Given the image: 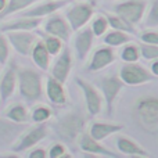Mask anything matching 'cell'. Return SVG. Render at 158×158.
Instances as JSON below:
<instances>
[{
    "label": "cell",
    "mask_w": 158,
    "mask_h": 158,
    "mask_svg": "<svg viewBox=\"0 0 158 158\" xmlns=\"http://www.w3.org/2000/svg\"><path fill=\"white\" fill-rule=\"evenodd\" d=\"M139 39L142 43H147V44H158V31L154 29H146L143 31L139 35Z\"/></svg>",
    "instance_id": "obj_36"
},
{
    "label": "cell",
    "mask_w": 158,
    "mask_h": 158,
    "mask_svg": "<svg viewBox=\"0 0 158 158\" xmlns=\"http://www.w3.org/2000/svg\"><path fill=\"white\" fill-rule=\"evenodd\" d=\"M56 57L57 58L54 60V63H53V65H52V69H50V72H52L50 77L57 79L61 83H65L69 74H71L72 65H74L71 50H69L68 47H63V50H61Z\"/></svg>",
    "instance_id": "obj_10"
},
{
    "label": "cell",
    "mask_w": 158,
    "mask_h": 158,
    "mask_svg": "<svg viewBox=\"0 0 158 158\" xmlns=\"http://www.w3.org/2000/svg\"><path fill=\"white\" fill-rule=\"evenodd\" d=\"M29 158H46L47 157V151L44 147H36L28 154Z\"/></svg>",
    "instance_id": "obj_37"
},
{
    "label": "cell",
    "mask_w": 158,
    "mask_h": 158,
    "mask_svg": "<svg viewBox=\"0 0 158 158\" xmlns=\"http://www.w3.org/2000/svg\"><path fill=\"white\" fill-rule=\"evenodd\" d=\"M10 56V43L6 35H0V65H6Z\"/></svg>",
    "instance_id": "obj_35"
},
{
    "label": "cell",
    "mask_w": 158,
    "mask_h": 158,
    "mask_svg": "<svg viewBox=\"0 0 158 158\" xmlns=\"http://www.w3.org/2000/svg\"><path fill=\"white\" fill-rule=\"evenodd\" d=\"M115 144L117 148L121 154L123 156H129V157H148L150 154L146 151V148H143L139 143H136L135 140H132L128 136H117L115 139Z\"/></svg>",
    "instance_id": "obj_20"
},
{
    "label": "cell",
    "mask_w": 158,
    "mask_h": 158,
    "mask_svg": "<svg viewBox=\"0 0 158 158\" xmlns=\"http://www.w3.org/2000/svg\"><path fill=\"white\" fill-rule=\"evenodd\" d=\"M132 118L144 133L158 136V97L144 96L135 101Z\"/></svg>",
    "instance_id": "obj_1"
},
{
    "label": "cell",
    "mask_w": 158,
    "mask_h": 158,
    "mask_svg": "<svg viewBox=\"0 0 158 158\" xmlns=\"http://www.w3.org/2000/svg\"><path fill=\"white\" fill-rule=\"evenodd\" d=\"M118 77L128 86H140V85L148 83V82H151L154 79L153 74L147 68L140 65L137 61H135V63H123V65L119 69Z\"/></svg>",
    "instance_id": "obj_6"
},
{
    "label": "cell",
    "mask_w": 158,
    "mask_h": 158,
    "mask_svg": "<svg viewBox=\"0 0 158 158\" xmlns=\"http://www.w3.org/2000/svg\"><path fill=\"white\" fill-rule=\"evenodd\" d=\"M123 86H125V83L121 81L119 77H106L101 79V82H100L101 96H103V100L106 101L108 114L112 111L114 101L117 100L118 94L123 89Z\"/></svg>",
    "instance_id": "obj_12"
},
{
    "label": "cell",
    "mask_w": 158,
    "mask_h": 158,
    "mask_svg": "<svg viewBox=\"0 0 158 158\" xmlns=\"http://www.w3.org/2000/svg\"><path fill=\"white\" fill-rule=\"evenodd\" d=\"M125 126L122 123H111V122H101V121H94L89 125L87 128V133L93 137L94 140L103 142L107 137H110L111 135H115L118 132L123 131Z\"/></svg>",
    "instance_id": "obj_17"
},
{
    "label": "cell",
    "mask_w": 158,
    "mask_h": 158,
    "mask_svg": "<svg viewBox=\"0 0 158 158\" xmlns=\"http://www.w3.org/2000/svg\"><path fill=\"white\" fill-rule=\"evenodd\" d=\"M46 96L54 106H64L67 103V92L64 89V83L58 82L53 77L46 79Z\"/></svg>",
    "instance_id": "obj_21"
},
{
    "label": "cell",
    "mask_w": 158,
    "mask_h": 158,
    "mask_svg": "<svg viewBox=\"0 0 158 158\" xmlns=\"http://www.w3.org/2000/svg\"><path fill=\"white\" fill-rule=\"evenodd\" d=\"M85 126H86V122L81 115L68 112L57 121L54 128L57 135L63 137L65 142H72V140H77L79 135L85 131Z\"/></svg>",
    "instance_id": "obj_4"
},
{
    "label": "cell",
    "mask_w": 158,
    "mask_h": 158,
    "mask_svg": "<svg viewBox=\"0 0 158 158\" xmlns=\"http://www.w3.org/2000/svg\"><path fill=\"white\" fill-rule=\"evenodd\" d=\"M150 72L153 74L154 78L158 77V58L157 60H153V63H151V65H150Z\"/></svg>",
    "instance_id": "obj_38"
},
{
    "label": "cell",
    "mask_w": 158,
    "mask_h": 158,
    "mask_svg": "<svg viewBox=\"0 0 158 158\" xmlns=\"http://www.w3.org/2000/svg\"><path fill=\"white\" fill-rule=\"evenodd\" d=\"M104 15H106L107 21H108V27H111L112 29L123 31V32L132 33V35H135V33H136L135 27H132L131 24H128V22H126L122 17H119L118 14H115L114 11H112V13H106Z\"/></svg>",
    "instance_id": "obj_27"
},
{
    "label": "cell",
    "mask_w": 158,
    "mask_h": 158,
    "mask_svg": "<svg viewBox=\"0 0 158 158\" xmlns=\"http://www.w3.org/2000/svg\"><path fill=\"white\" fill-rule=\"evenodd\" d=\"M93 14H94V7L89 0H78L77 3L71 4L67 8L64 17L68 21L71 29L78 31L86 27V24L92 19Z\"/></svg>",
    "instance_id": "obj_3"
},
{
    "label": "cell",
    "mask_w": 158,
    "mask_h": 158,
    "mask_svg": "<svg viewBox=\"0 0 158 158\" xmlns=\"http://www.w3.org/2000/svg\"><path fill=\"white\" fill-rule=\"evenodd\" d=\"M77 143L83 153H87L90 156H103V157H118L117 153L110 151L107 147H104L98 140H94L86 131H83L78 136Z\"/></svg>",
    "instance_id": "obj_15"
},
{
    "label": "cell",
    "mask_w": 158,
    "mask_h": 158,
    "mask_svg": "<svg viewBox=\"0 0 158 158\" xmlns=\"http://www.w3.org/2000/svg\"><path fill=\"white\" fill-rule=\"evenodd\" d=\"M104 44L111 47H119L123 46L125 43L132 40V33L123 32V31H118V29H112L110 32L104 33Z\"/></svg>",
    "instance_id": "obj_24"
},
{
    "label": "cell",
    "mask_w": 158,
    "mask_h": 158,
    "mask_svg": "<svg viewBox=\"0 0 158 158\" xmlns=\"http://www.w3.org/2000/svg\"><path fill=\"white\" fill-rule=\"evenodd\" d=\"M4 33L10 46H13V49L21 56H29L33 44L38 40L32 31H8Z\"/></svg>",
    "instance_id": "obj_9"
},
{
    "label": "cell",
    "mask_w": 158,
    "mask_h": 158,
    "mask_svg": "<svg viewBox=\"0 0 158 158\" xmlns=\"http://www.w3.org/2000/svg\"><path fill=\"white\" fill-rule=\"evenodd\" d=\"M6 4H7V0H0V13H2L3 8L6 7Z\"/></svg>",
    "instance_id": "obj_39"
},
{
    "label": "cell",
    "mask_w": 158,
    "mask_h": 158,
    "mask_svg": "<svg viewBox=\"0 0 158 158\" xmlns=\"http://www.w3.org/2000/svg\"><path fill=\"white\" fill-rule=\"evenodd\" d=\"M42 24V18L36 17H22L14 18L11 21L3 22L0 25V32H8V31H33Z\"/></svg>",
    "instance_id": "obj_18"
},
{
    "label": "cell",
    "mask_w": 158,
    "mask_h": 158,
    "mask_svg": "<svg viewBox=\"0 0 158 158\" xmlns=\"http://www.w3.org/2000/svg\"><path fill=\"white\" fill-rule=\"evenodd\" d=\"M115 61V52L111 46H100L94 50L92 54L89 63L86 65V69L89 72H97L103 68H107Z\"/></svg>",
    "instance_id": "obj_14"
},
{
    "label": "cell",
    "mask_w": 158,
    "mask_h": 158,
    "mask_svg": "<svg viewBox=\"0 0 158 158\" xmlns=\"http://www.w3.org/2000/svg\"><path fill=\"white\" fill-rule=\"evenodd\" d=\"M31 57H32L33 63L38 68H40L42 71H47L50 68V63H52V56L49 54L47 49L44 47L43 42L36 40L33 44L32 50H31Z\"/></svg>",
    "instance_id": "obj_22"
},
{
    "label": "cell",
    "mask_w": 158,
    "mask_h": 158,
    "mask_svg": "<svg viewBox=\"0 0 158 158\" xmlns=\"http://www.w3.org/2000/svg\"><path fill=\"white\" fill-rule=\"evenodd\" d=\"M69 3V0H46V2H40L38 4L33 3L28 8L19 13L22 17H36V18H44L52 14L57 13L63 7H65Z\"/></svg>",
    "instance_id": "obj_11"
},
{
    "label": "cell",
    "mask_w": 158,
    "mask_h": 158,
    "mask_svg": "<svg viewBox=\"0 0 158 158\" xmlns=\"http://www.w3.org/2000/svg\"><path fill=\"white\" fill-rule=\"evenodd\" d=\"M42 42H43L44 47L47 49V52H49V54L52 56V57H56V56H57L64 47L63 46V40H61V39H58L57 36L49 35V33H46V35L43 36Z\"/></svg>",
    "instance_id": "obj_29"
},
{
    "label": "cell",
    "mask_w": 158,
    "mask_h": 158,
    "mask_svg": "<svg viewBox=\"0 0 158 158\" xmlns=\"http://www.w3.org/2000/svg\"><path fill=\"white\" fill-rule=\"evenodd\" d=\"M44 32L49 33V35L57 36L63 42H68L71 38L72 29L69 27L68 21L65 19V17H61L60 14L54 13L49 15V18L44 22Z\"/></svg>",
    "instance_id": "obj_13"
},
{
    "label": "cell",
    "mask_w": 158,
    "mask_h": 158,
    "mask_svg": "<svg viewBox=\"0 0 158 158\" xmlns=\"http://www.w3.org/2000/svg\"><path fill=\"white\" fill-rule=\"evenodd\" d=\"M22 123H15V122H11L10 119H0V139L6 140V139H11L14 137L15 139L22 131L24 128H21Z\"/></svg>",
    "instance_id": "obj_26"
},
{
    "label": "cell",
    "mask_w": 158,
    "mask_h": 158,
    "mask_svg": "<svg viewBox=\"0 0 158 158\" xmlns=\"http://www.w3.org/2000/svg\"><path fill=\"white\" fill-rule=\"evenodd\" d=\"M17 87V69L15 67L11 64L6 68V71L3 72L2 78H0V98L3 103L11 98V96L14 94Z\"/></svg>",
    "instance_id": "obj_19"
},
{
    "label": "cell",
    "mask_w": 158,
    "mask_h": 158,
    "mask_svg": "<svg viewBox=\"0 0 158 158\" xmlns=\"http://www.w3.org/2000/svg\"><path fill=\"white\" fill-rule=\"evenodd\" d=\"M17 85H18L19 94L29 103L39 101L43 96L42 75L32 68L17 69Z\"/></svg>",
    "instance_id": "obj_2"
},
{
    "label": "cell",
    "mask_w": 158,
    "mask_h": 158,
    "mask_svg": "<svg viewBox=\"0 0 158 158\" xmlns=\"http://www.w3.org/2000/svg\"><path fill=\"white\" fill-rule=\"evenodd\" d=\"M29 118L32 119V122L35 123H42V122H47L52 118V110L46 106H36L32 110Z\"/></svg>",
    "instance_id": "obj_30"
},
{
    "label": "cell",
    "mask_w": 158,
    "mask_h": 158,
    "mask_svg": "<svg viewBox=\"0 0 158 158\" xmlns=\"http://www.w3.org/2000/svg\"><path fill=\"white\" fill-rule=\"evenodd\" d=\"M36 2H39V0H7L6 7L0 13V19H6L7 17L13 15V14L21 13V11H24L25 8H28Z\"/></svg>",
    "instance_id": "obj_25"
},
{
    "label": "cell",
    "mask_w": 158,
    "mask_h": 158,
    "mask_svg": "<svg viewBox=\"0 0 158 158\" xmlns=\"http://www.w3.org/2000/svg\"><path fill=\"white\" fill-rule=\"evenodd\" d=\"M108 21H107L106 15H97L94 19L92 21V25H90V29H92L93 35L97 36V38H100V36H103L104 33L107 32V29H108Z\"/></svg>",
    "instance_id": "obj_31"
},
{
    "label": "cell",
    "mask_w": 158,
    "mask_h": 158,
    "mask_svg": "<svg viewBox=\"0 0 158 158\" xmlns=\"http://www.w3.org/2000/svg\"><path fill=\"white\" fill-rule=\"evenodd\" d=\"M146 10H147V3L144 0H126L112 6V11L122 17L132 27H136L142 22L146 15Z\"/></svg>",
    "instance_id": "obj_5"
},
{
    "label": "cell",
    "mask_w": 158,
    "mask_h": 158,
    "mask_svg": "<svg viewBox=\"0 0 158 158\" xmlns=\"http://www.w3.org/2000/svg\"><path fill=\"white\" fill-rule=\"evenodd\" d=\"M4 117L15 123H27L29 121V112L27 107L21 103H15L10 106L4 112Z\"/></svg>",
    "instance_id": "obj_23"
},
{
    "label": "cell",
    "mask_w": 158,
    "mask_h": 158,
    "mask_svg": "<svg viewBox=\"0 0 158 158\" xmlns=\"http://www.w3.org/2000/svg\"><path fill=\"white\" fill-rule=\"evenodd\" d=\"M77 35L74 39V50L77 58L79 61H85L93 47V42H94V35H93L90 28H81V29L75 31Z\"/></svg>",
    "instance_id": "obj_16"
},
{
    "label": "cell",
    "mask_w": 158,
    "mask_h": 158,
    "mask_svg": "<svg viewBox=\"0 0 158 158\" xmlns=\"http://www.w3.org/2000/svg\"><path fill=\"white\" fill-rule=\"evenodd\" d=\"M49 135V125L46 122L38 123L36 126L31 128L29 131H27L25 133L19 135L18 140L14 143V146L11 147V150L14 153H22L27 151L29 148H32L33 146H36L38 143H40L42 140H44Z\"/></svg>",
    "instance_id": "obj_7"
},
{
    "label": "cell",
    "mask_w": 158,
    "mask_h": 158,
    "mask_svg": "<svg viewBox=\"0 0 158 158\" xmlns=\"http://www.w3.org/2000/svg\"><path fill=\"white\" fill-rule=\"evenodd\" d=\"M47 157L50 158H69L71 154L67 153V148L63 143H54L47 151Z\"/></svg>",
    "instance_id": "obj_34"
},
{
    "label": "cell",
    "mask_w": 158,
    "mask_h": 158,
    "mask_svg": "<svg viewBox=\"0 0 158 158\" xmlns=\"http://www.w3.org/2000/svg\"><path fill=\"white\" fill-rule=\"evenodd\" d=\"M144 25L147 28H158V0H154L146 15Z\"/></svg>",
    "instance_id": "obj_33"
},
{
    "label": "cell",
    "mask_w": 158,
    "mask_h": 158,
    "mask_svg": "<svg viewBox=\"0 0 158 158\" xmlns=\"http://www.w3.org/2000/svg\"><path fill=\"white\" fill-rule=\"evenodd\" d=\"M139 52H140V57H143L144 60L153 61L158 58V44H147V43H142L139 44Z\"/></svg>",
    "instance_id": "obj_32"
},
{
    "label": "cell",
    "mask_w": 158,
    "mask_h": 158,
    "mask_svg": "<svg viewBox=\"0 0 158 158\" xmlns=\"http://www.w3.org/2000/svg\"><path fill=\"white\" fill-rule=\"evenodd\" d=\"M119 57L123 63H135V61H137L140 57L139 44L131 43V42L125 43L122 47V50H121V53H119Z\"/></svg>",
    "instance_id": "obj_28"
},
{
    "label": "cell",
    "mask_w": 158,
    "mask_h": 158,
    "mask_svg": "<svg viewBox=\"0 0 158 158\" xmlns=\"http://www.w3.org/2000/svg\"><path fill=\"white\" fill-rule=\"evenodd\" d=\"M75 82H77V85L79 86L81 92L83 93L87 114L93 115V117L100 114L101 110H103V103H104L103 96L100 94V92L92 83H89L87 81H85V79H82L79 77L75 78Z\"/></svg>",
    "instance_id": "obj_8"
},
{
    "label": "cell",
    "mask_w": 158,
    "mask_h": 158,
    "mask_svg": "<svg viewBox=\"0 0 158 158\" xmlns=\"http://www.w3.org/2000/svg\"><path fill=\"white\" fill-rule=\"evenodd\" d=\"M0 67H2V65H0Z\"/></svg>",
    "instance_id": "obj_40"
}]
</instances>
